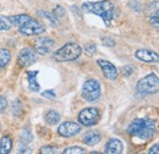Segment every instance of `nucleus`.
I'll return each mask as SVG.
<instances>
[{
	"instance_id": "27",
	"label": "nucleus",
	"mask_w": 159,
	"mask_h": 154,
	"mask_svg": "<svg viewBox=\"0 0 159 154\" xmlns=\"http://www.w3.org/2000/svg\"><path fill=\"white\" fill-rule=\"evenodd\" d=\"M40 153L54 154V153H57V148H55V147H52V146H44V147L40 148Z\"/></svg>"
},
{
	"instance_id": "22",
	"label": "nucleus",
	"mask_w": 159,
	"mask_h": 154,
	"mask_svg": "<svg viewBox=\"0 0 159 154\" xmlns=\"http://www.w3.org/2000/svg\"><path fill=\"white\" fill-rule=\"evenodd\" d=\"M11 22L9 17H5V16H0V31H7L11 28Z\"/></svg>"
},
{
	"instance_id": "9",
	"label": "nucleus",
	"mask_w": 159,
	"mask_h": 154,
	"mask_svg": "<svg viewBox=\"0 0 159 154\" xmlns=\"http://www.w3.org/2000/svg\"><path fill=\"white\" fill-rule=\"evenodd\" d=\"M54 44L55 42L49 37H40V38H37L34 40V50L38 53V54H42V55H45L48 53H50L54 48Z\"/></svg>"
},
{
	"instance_id": "29",
	"label": "nucleus",
	"mask_w": 159,
	"mask_h": 154,
	"mask_svg": "<svg viewBox=\"0 0 159 154\" xmlns=\"http://www.w3.org/2000/svg\"><path fill=\"white\" fill-rule=\"evenodd\" d=\"M102 43L107 47H114L115 45V42L114 39L109 38V37H102Z\"/></svg>"
},
{
	"instance_id": "34",
	"label": "nucleus",
	"mask_w": 159,
	"mask_h": 154,
	"mask_svg": "<svg viewBox=\"0 0 159 154\" xmlns=\"http://www.w3.org/2000/svg\"><path fill=\"white\" fill-rule=\"evenodd\" d=\"M148 153L149 154H159V144H156V146H153L152 148H149Z\"/></svg>"
},
{
	"instance_id": "13",
	"label": "nucleus",
	"mask_w": 159,
	"mask_h": 154,
	"mask_svg": "<svg viewBox=\"0 0 159 154\" xmlns=\"http://www.w3.org/2000/svg\"><path fill=\"white\" fill-rule=\"evenodd\" d=\"M124 151L122 142L118 138H110L104 147V152L108 154H120Z\"/></svg>"
},
{
	"instance_id": "20",
	"label": "nucleus",
	"mask_w": 159,
	"mask_h": 154,
	"mask_svg": "<svg viewBox=\"0 0 159 154\" xmlns=\"http://www.w3.org/2000/svg\"><path fill=\"white\" fill-rule=\"evenodd\" d=\"M11 59V54L7 49H0V69L5 67Z\"/></svg>"
},
{
	"instance_id": "1",
	"label": "nucleus",
	"mask_w": 159,
	"mask_h": 154,
	"mask_svg": "<svg viewBox=\"0 0 159 154\" xmlns=\"http://www.w3.org/2000/svg\"><path fill=\"white\" fill-rule=\"evenodd\" d=\"M127 132L132 137L148 142L157 134V124L153 119H148V117L135 119L129 125Z\"/></svg>"
},
{
	"instance_id": "3",
	"label": "nucleus",
	"mask_w": 159,
	"mask_h": 154,
	"mask_svg": "<svg viewBox=\"0 0 159 154\" xmlns=\"http://www.w3.org/2000/svg\"><path fill=\"white\" fill-rule=\"evenodd\" d=\"M82 53V49L77 43H67L65 44L64 47H61L60 49H58L54 54H53V58L57 61H74L79 58Z\"/></svg>"
},
{
	"instance_id": "16",
	"label": "nucleus",
	"mask_w": 159,
	"mask_h": 154,
	"mask_svg": "<svg viewBox=\"0 0 159 154\" xmlns=\"http://www.w3.org/2000/svg\"><path fill=\"white\" fill-rule=\"evenodd\" d=\"M144 12L148 17H159V1L156 0V1H152L149 2L146 9H144Z\"/></svg>"
},
{
	"instance_id": "5",
	"label": "nucleus",
	"mask_w": 159,
	"mask_h": 154,
	"mask_svg": "<svg viewBox=\"0 0 159 154\" xmlns=\"http://www.w3.org/2000/svg\"><path fill=\"white\" fill-rule=\"evenodd\" d=\"M102 88L97 79H87L82 87V97L88 103H94L100 98Z\"/></svg>"
},
{
	"instance_id": "11",
	"label": "nucleus",
	"mask_w": 159,
	"mask_h": 154,
	"mask_svg": "<svg viewBox=\"0 0 159 154\" xmlns=\"http://www.w3.org/2000/svg\"><path fill=\"white\" fill-rule=\"evenodd\" d=\"M99 67L102 69L104 76L107 77L108 79H116L118 77V69L110 62V61H107V60H98L97 61Z\"/></svg>"
},
{
	"instance_id": "31",
	"label": "nucleus",
	"mask_w": 159,
	"mask_h": 154,
	"mask_svg": "<svg viewBox=\"0 0 159 154\" xmlns=\"http://www.w3.org/2000/svg\"><path fill=\"white\" fill-rule=\"evenodd\" d=\"M130 7H131L134 11H137V12L141 11V6H139V1H136V0H132V1L130 2Z\"/></svg>"
},
{
	"instance_id": "8",
	"label": "nucleus",
	"mask_w": 159,
	"mask_h": 154,
	"mask_svg": "<svg viewBox=\"0 0 159 154\" xmlns=\"http://www.w3.org/2000/svg\"><path fill=\"white\" fill-rule=\"evenodd\" d=\"M20 66L22 67H28L31 65H33L37 61V53L34 49L32 48H23L19 54V59H17Z\"/></svg>"
},
{
	"instance_id": "23",
	"label": "nucleus",
	"mask_w": 159,
	"mask_h": 154,
	"mask_svg": "<svg viewBox=\"0 0 159 154\" xmlns=\"http://www.w3.org/2000/svg\"><path fill=\"white\" fill-rule=\"evenodd\" d=\"M86 151L82 147H69L64 151V154H84Z\"/></svg>"
},
{
	"instance_id": "28",
	"label": "nucleus",
	"mask_w": 159,
	"mask_h": 154,
	"mask_svg": "<svg viewBox=\"0 0 159 154\" xmlns=\"http://www.w3.org/2000/svg\"><path fill=\"white\" fill-rule=\"evenodd\" d=\"M134 71H135V69H134L132 66H130V65L121 67V74H122L124 76H130V75L134 74Z\"/></svg>"
},
{
	"instance_id": "25",
	"label": "nucleus",
	"mask_w": 159,
	"mask_h": 154,
	"mask_svg": "<svg viewBox=\"0 0 159 154\" xmlns=\"http://www.w3.org/2000/svg\"><path fill=\"white\" fill-rule=\"evenodd\" d=\"M84 52H86L88 55H93V54L97 52V45H96V44H93V43L87 44V45L84 47Z\"/></svg>"
},
{
	"instance_id": "6",
	"label": "nucleus",
	"mask_w": 159,
	"mask_h": 154,
	"mask_svg": "<svg viewBox=\"0 0 159 154\" xmlns=\"http://www.w3.org/2000/svg\"><path fill=\"white\" fill-rule=\"evenodd\" d=\"M100 119L99 110L97 108H86L83 109L79 114V121L81 125L83 126H93L96 124H98Z\"/></svg>"
},
{
	"instance_id": "10",
	"label": "nucleus",
	"mask_w": 159,
	"mask_h": 154,
	"mask_svg": "<svg viewBox=\"0 0 159 154\" xmlns=\"http://www.w3.org/2000/svg\"><path fill=\"white\" fill-rule=\"evenodd\" d=\"M81 131V126H80L77 122H74V121H66V122H62L58 127V134L62 137H74L77 134H80Z\"/></svg>"
},
{
	"instance_id": "2",
	"label": "nucleus",
	"mask_w": 159,
	"mask_h": 154,
	"mask_svg": "<svg viewBox=\"0 0 159 154\" xmlns=\"http://www.w3.org/2000/svg\"><path fill=\"white\" fill-rule=\"evenodd\" d=\"M82 10L87 14H93V15L99 16L100 19L104 21L105 26H110L111 21L115 17V6L109 0L84 2L82 5Z\"/></svg>"
},
{
	"instance_id": "24",
	"label": "nucleus",
	"mask_w": 159,
	"mask_h": 154,
	"mask_svg": "<svg viewBox=\"0 0 159 154\" xmlns=\"http://www.w3.org/2000/svg\"><path fill=\"white\" fill-rule=\"evenodd\" d=\"M65 14H66L65 9H64V7H61L60 5L55 6V7H54V10H53V15H54V16H55L57 19H61V17H65Z\"/></svg>"
},
{
	"instance_id": "26",
	"label": "nucleus",
	"mask_w": 159,
	"mask_h": 154,
	"mask_svg": "<svg viewBox=\"0 0 159 154\" xmlns=\"http://www.w3.org/2000/svg\"><path fill=\"white\" fill-rule=\"evenodd\" d=\"M31 141H32V135H31V132L27 131V130L23 131V132H22V136H21V142L26 144V143H28V142H31Z\"/></svg>"
},
{
	"instance_id": "17",
	"label": "nucleus",
	"mask_w": 159,
	"mask_h": 154,
	"mask_svg": "<svg viewBox=\"0 0 159 154\" xmlns=\"http://www.w3.org/2000/svg\"><path fill=\"white\" fill-rule=\"evenodd\" d=\"M12 148V141L10 136H4L0 141V154H7L10 153Z\"/></svg>"
},
{
	"instance_id": "4",
	"label": "nucleus",
	"mask_w": 159,
	"mask_h": 154,
	"mask_svg": "<svg viewBox=\"0 0 159 154\" xmlns=\"http://www.w3.org/2000/svg\"><path fill=\"white\" fill-rule=\"evenodd\" d=\"M136 89L139 94L142 96H148V94H154L159 91V78L154 74H149L146 77L141 78L136 86Z\"/></svg>"
},
{
	"instance_id": "19",
	"label": "nucleus",
	"mask_w": 159,
	"mask_h": 154,
	"mask_svg": "<svg viewBox=\"0 0 159 154\" xmlns=\"http://www.w3.org/2000/svg\"><path fill=\"white\" fill-rule=\"evenodd\" d=\"M44 120L47 124L49 125H57L60 121V114L55 110H49L45 115H44Z\"/></svg>"
},
{
	"instance_id": "12",
	"label": "nucleus",
	"mask_w": 159,
	"mask_h": 154,
	"mask_svg": "<svg viewBox=\"0 0 159 154\" xmlns=\"http://www.w3.org/2000/svg\"><path fill=\"white\" fill-rule=\"evenodd\" d=\"M135 58L143 61V62H159V55L153 52V50H149V49H139L136 53H135Z\"/></svg>"
},
{
	"instance_id": "32",
	"label": "nucleus",
	"mask_w": 159,
	"mask_h": 154,
	"mask_svg": "<svg viewBox=\"0 0 159 154\" xmlns=\"http://www.w3.org/2000/svg\"><path fill=\"white\" fill-rule=\"evenodd\" d=\"M43 97L54 99V98H55V93H54V91H45V92H43Z\"/></svg>"
},
{
	"instance_id": "15",
	"label": "nucleus",
	"mask_w": 159,
	"mask_h": 154,
	"mask_svg": "<svg viewBox=\"0 0 159 154\" xmlns=\"http://www.w3.org/2000/svg\"><path fill=\"white\" fill-rule=\"evenodd\" d=\"M37 76H38V71H30L27 74L28 78V87L32 92H39V83L37 82Z\"/></svg>"
},
{
	"instance_id": "14",
	"label": "nucleus",
	"mask_w": 159,
	"mask_h": 154,
	"mask_svg": "<svg viewBox=\"0 0 159 154\" xmlns=\"http://www.w3.org/2000/svg\"><path fill=\"white\" fill-rule=\"evenodd\" d=\"M100 138H102V136L98 131H88L86 135L83 136L82 141L87 146H96L100 142Z\"/></svg>"
},
{
	"instance_id": "33",
	"label": "nucleus",
	"mask_w": 159,
	"mask_h": 154,
	"mask_svg": "<svg viewBox=\"0 0 159 154\" xmlns=\"http://www.w3.org/2000/svg\"><path fill=\"white\" fill-rule=\"evenodd\" d=\"M149 22H151V25H153L154 27H158L159 28V17H149Z\"/></svg>"
},
{
	"instance_id": "7",
	"label": "nucleus",
	"mask_w": 159,
	"mask_h": 154,
	"mask_svg": "<svg viewBox=\"0 0 159 154\" xmlns=\"http://www.w3.org/2000/svg\"><path fill=\"white\" fill-rule=\"evenodd\" d=\"M45 31V26L34 19L27 20L20 27V33L23 36H37Z\"/></svg>"
},
{
	"instance_id": "30",
	"label": "nucleus",
	"mask_w": 159,
	"mask_h": 154,
	"mask_svg": "<svg viewBox=\"0 0 159 154\" xmlns=\"http://www.w3.org/2000/svg\"><path fill=\"white\" fill-rule=\"evenodd\" d=\"M7 106V100L2 96H0V113H2Z\"/></svg>"
},
{
	"instance_id": "18",
	"label": "nucleus",
	"mask_w": 159,
	"mask_h": 154,
	"mask_svg": "<svg viewBox=\"0 0 159 154\" xmlns=\"http://www.w3.org/2000/svg\"><path fill=\"white\" fill-rule=\"evenodd\" d=\"M30 19H31V16H28V15H26V14L15 15V16H10V17H9L11 25H12V26H16V27H19V28H20L21 26H22L27 20H30Z\"/></svg>"
},
{
	"instance_id": "21",
	"label": "nucleus",
	"mask_w": 159,
	"mask_h": 154,
	"mask_svg": "<svg viewBox=\"0 0 159 154\" xmlns=\"http://www.w3.org/2000/svg\"><path fill=\"white\" fill-rule=\"evenodd\" d=\"M38 15H39L40 17H44V19L48 20L53 27H57V26L59 25V21H58V19L53 15V12L50 14V12H45V11H38Z\"/></svg>"
}]
</instances>
